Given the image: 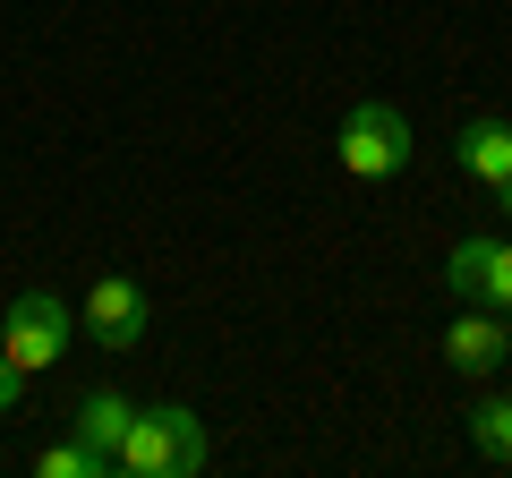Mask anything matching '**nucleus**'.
Here are the masks:
<instances>
[{
  "instance_id": "obj_1",
  "label": "nucleus",
  "mask_w": 512,
  "mask_h": 478,
  "mask_svg": "<svg viewBox=\"0 0 512 478\" xmlns=\"http://www.w3.org/2000/svg\"><path fill=\"white\" fill-rule=\"evenodd\" d=\"M205 470V419L188 402H154L120 436V478H197Z\"/></svg>"
},
{
  "instance_id": "obj_2",
  "label": "nucleus",
  "mask_w": 512,
  "mask_h": 478,
  "mask_svg": "<svg viewBox=\"0 0 512 478\" xmlns=\"http://www.w3.org/2000/svg\"><path fill=\"white\" fill-rule=\"evenodd\" d=\"M333 154H342V171L350 180H402L410 171V120L384 94H367V103H350V120H342V137H333Z\"/></svg>"
},
{
  "instance_id": "obj_3",
  "label": "nucleus",
  "mask_w": 512,
  "mask_h": 478,
  "mask_svg": "<svg viewBox=\"0 0 512 478\" xmlns=\"http://www.w3.org/2000/svg\"><path fill=\"white\" fill-rule=\"evenodd\" d=\"M69 342H77V308H69L60 291H18L9 308H0V350H9L26 376L60 368V359H69Z\"/></svg>"
},
{
  "instance_id": "obj_4",
  "label": "nucleus",
  "mask_w": 512,
  "mask_h": 478,
  "mask_svg": "<svg viewBox=\"0 0 512 478\" xmlns=\"http://www.w3.org/2000/svg\"><path fill=\"white\" fill-rule=\"evenodd\" d=\"M77 325H86V342H94V350H137V342H146V325H154L146 282L103 274V282L86 291V308H77Z\"/></svg>"
},
{
  "instance_id": "obj_5",
  "label": "nucleus",
  "mask_w": 512,
  "mask_h": 478,
  "mask_svg": "<svg viewBox=\"0 0 512 478\" xmlns=\"http://www.w3.org/2000/svg\"><path fill=\"white\" fill-rule=\"evenodd\" d=\"M444 282H453L461 308H504V316H512V239L470 231L453 257H444Z\"/></svg>"
},
{
  "instance_id": "obj_6",
  "label": "nucleus",
  "mask_w": 512,
  "mask_h": 478,
  "mask_svg": "<svg viewBox=\"0 0 512 478\" xmlns=\"http://www.w3.org/2000/svg\"><path fill=\"white\" fill-rule=\"evenodd\" d=\"M444 359H453V376H495L512 359V316L504 308H461L444 325Z\"/></svg>"
},
{
  "instance_id": "obj_7",
  "label": "nucleus",
  "mask_w": 512,
  "mask_h": 478,
  "mask_svg": "<svg viewBox=\"0 0 512 478\" xmlns=\"http://www.w3.org/2000/svg\"><path fill=\"white\" fill-rule=\"evenodd\" d=\"M128 419H137V402H128V393H111V385H94L86 402L69 410V436H86L94 453H111V461H120V436H128Z\"/></svg>"
},
{
  "instance_id": "obj_8",
  "label": "nucleus",
  "mask_w": 512,
  "mask_h": 478,
  "mask_svg": "<svg viewBox=\"0 0 512 478\" xmlns=\"http://www.w3.org/2000/svg\"><path fill=\"white\" fill-rule=\"evenodd\" d=\"M461 171L487 180V188H504L512 180V120H470V129H461Z\"/></svg>"
},
{
  "instance_id": "obj_9",
  "label": "nucleus",
  "mask_w": 512,
  "mask_h": 478,
  "mask_svg": "<svg viewBox=\"0 0 512 478\" xmlns=\"http://www.w3.org/2000/svg\"><path fill=\"white\" fill-rule=\"evenodd\" d=\"M461 427H470V453L487 461V470H512V393H487Z\"/></svg>"
},
{
  "instance_id": "obj_10",
  "label": "nucleus",
  "mask_w": 512,
  "mask_h": 478,
  "mask_svg": "<svg viewBox=\"0 0 512 478\" xmlns=\"http://www.w3.org/2000/svg\"><path fill=\"white\" fill-rule=\"evenodd\" d=\"M35 478H120V461L94 453L86 436H60V444H43V453H35Z\"/></svg>"
},
{
  "instance_id": "obj_11",
  "label": "nucleus",
  "mask_w": 512,
  "mask_h": 478,
  "mask_svg": "<svg viewBox=\"0 0 512 478\" xmlns=\"http://www.w3.org/2000/svg\"><path fill=\"white\" fill-rule=\"evenodd\" d=\"M26 402V368H18V359H9V350H0V419H9V410H18Z\"/></svg>"
},
{
  "instance_id": "obj_12",
  "label": "nucleus",
  "mask_w": 512,
  "mask_h": 478,
  "mask_svg": "<svg viewBox=\"0 0 512 478\" xmlns=\"http://www.w3.org/2000/svg\"><path fill=\"white\" fill-rule=\"evenodd\" d=\"M495 197H504V214H512V180H504V188H495Z\"/></svg>"
}]
</instances>
